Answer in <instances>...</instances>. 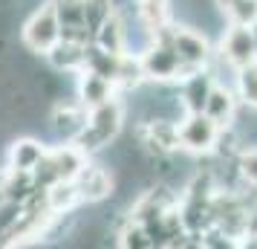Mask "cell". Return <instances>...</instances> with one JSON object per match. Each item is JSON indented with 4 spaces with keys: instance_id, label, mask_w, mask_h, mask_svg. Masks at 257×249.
Listing matches in <instances>:
<instances>
[{
    "instance_id": "cell-1",
    "label": "cell",
    "mask_w": 257,
    "mask_h": 249,
    "mask_svg": "<svg viewBox=\"0 0 257 249\" xmlns=\"http://www.w3.org/2000/svg\"><path fill=\"white\" fill-rule=\"evenodd\" d=\"M124 125H127L124 105H121V99L116 96V99H110V102L93 107V110L87 113V128L78 133L75 145H78L87 156H95V154H101L107 145L124 131Z\"/></svg>"
},
{
    "instance_id": "cell-2",
    "label": "cell",
    "mask_w": 257,
    "mask_h": 249,
    "mask_svg": "<svg viewBox=\"0 0 257 249\" xmlns=\"http://www.w3.org/2000/svg\"><path fill=\"white\" fill-rule=\"evenodd\" d=\"M156 38L168 41V44L176 49V55L182 61V75L205 70L211 64V58H214V52H217V44H214L208 35H202L194 26L174 24V21H168L165 26H159Z\"/></svg>"
},
{
    "instance_id": "cell-3",
    "label": "cell",
    "mask_w": 257,
    "mask_h": 249,
    "mask_svg": "<svg viewBox=\"0 0 257 249\" xmlns=\"http://www.w3.org/2000/svg\"><path fill=\"white\" fill-rule=\"evenodd\" d=\"M90 156L84 154L75 142H58L49 145L47 156L41 159V165L32 171V180H35L38 189H52L58 183H67V180H75V174L87 165Z\"/></svg>"
},
{
    "instance_id": "cell-4",
    "label": "cell",
    "mask_w": 257,
    "mask_h": 249,
    "mask_svg": "<svg viewBox=\"0 0 257 249\" xmlns=\"http://www.w3.org/2000/svg\"><path fill=\"white\" fill-rule=\"evenodd\" d=\"M21 41H24V47L29 52H35L38 58H44L61 41V21L52 0L41 3L38 9L26 15V21L21 24Z\"/></svg>"
},
{
    "instance_id": "cell-5",
    "label": "cell",
    "mask_w": 257,
    "mask_h": 249,
    "mask_svg": "<svg viewBox=\"0 0 257 249\" xmlns=\"http://www.w3.org/2000/svg\"><path fill=\"white\" fill-rule=\"evenodd\" d=\"M220 133H222V128L214 119L205 116L202 110H197V113H182V119H179V148L188 151V154H194V156L214 154Z\"/></svg>"
},
{
    "instance_id": "cell-6",
    "label": "cell",
    "mask_w": 257,
    "mask_h": 249,
    "mask_svg": "<svg viewBox=\"0 0 257 249\" xmlns=\"http://www.w3.org/2000/svg\"><path fill=\"white\" fill-rule=\"evenodd\" d=\"M75 189L81 197V206H95V203H104L113 197L116 189V174L113 168H107L104 162H98V156H90L87 165L75 174Z\"/></svg>"
},
{
    "instance_id": "cell-7",
    "label": "cell",
    "mask_w": 257,
    "mask_h": 249,
    "mask_svg": "<svg viewBox=\"0 0 257 249\" xmlns=\"http://www.w3.org/2000/svg\"><path fill=\"white\" fill-rule=\"evenodd\" d=\"M87 107L78 102V99H70V102H55L52 110L47 113V131L52 133V139L58 142H75L78 133L87 128Z\"/></svg>"
},
{
    "instance_id": "cell-8",
    "label": "cell",
    "mask_w": 257,
    "mask_h": 249,
    "mask_svg": "<svg viewBox=\"0 0 257 249\" xmlns=\"http://www.w3.org/2000/svg\"><path fill=\"white\" fill-rule=\"evenodd\" d=\"M139 58L142 70H145V81H179L182 78V61L176 55V49L162 38H156Z\"/></svg>"
},
{
    "instance_id": "cell-9",
    "label": "cell",
    "mask_w": 257,
    "mask_h": 249,
    "mask_svg": "<svg viewBox=\"0 0 257 249\" xmlns=\"http://www.w3.org/2000/svg\"><path fill=\"white\" fill-rule=\"evenodd\" d=\"M217 52L231 64L234 70H240V67H245V64L257 61V44H254L251 26L228 24L225 32L220 35V41H217Z\"/></svg>"
},
{
    "instance_id": "cell-10",
    "label": "cell",
    "mask_w": 257,
    "mask_h": 249,
    "mask_svg": "<svg viewBox=\"0 0 257 249\" xmlns=\"http://www.w3.org/2000/svg\"><path fill=\"white\" fill-rule=\"evenodd\" d=\"M49 142L41 139V136H32V133H18L12 136V142L6 145V154H3V162L6 168H18V171H35L41 165V159L47 156Z\"/></svg>"
},
{
    "instance_id": "cell-11",
    "label": "cell",
    "mask_w": 257,
    "mask_h": 249,
    "mask_svg": "<svg viewBox=\"0 0 257 249\" xmlns=\"http://www.w3.org/2000/svg\"><path fill=\"white\" fill-rule=\"evenodd\" d=\"M44 61H47V67L52 72L78 75L87 67V44L84 41H72V38H61L58 44L44 55Z\"/></svg>"
},
{
    "instance_id": "cell-12",
    "label": "cell",
    "mask_w": 257,
    "mask_h": 249,
    "mask_svg": "<svg viewBox=\"0 0 257 249\" xmlns=\"http://www.w3.org/2000/svg\"><path fill=\"white\" fill-rule=\"evenodd\" d=\"M116 96H118V87L110 81L107 75H101V72L81 70L75 75V99H78L87 110L104 105V102L116 99Z\"/></svg>"
},
{
    "instance_id": "cell-13",
    "label": "cell",
    "mask_w": 257,
    "mask_h": 249,
    "mask_svg": "<svg viewBox=\"0 0 257 249\" xmlns=\"http://www.w3.org/2000/svg\"><path fill=\"white\" fill-rule=\"evenodd\" d=\"M237 110H240V96H237V90H234L231 84H220L217 81L214 87H211L208 99H205L202 113H205L208 119H214L222 131H225V128H231L234 125Z\"/></svg>"
},
{
    "instance_id": "cell-14",
    "label": "cell",
    "mask_w": 257,
    "mask_h": 249,
    "mask_svg": "<svg viewBox=\"0 0 257 249\" xmlns=\"http://www.w3.org/2000/svg\"><path fill=\"white\" fill-rule=\"evenodd\" d=\"M217 84V78L211 75V70H197V72H188L179 78V99H182V107L185 113H197L205 107V99H208L211 87Z\"/></svg>"
},
{
    "instance_id": "cell-15",
    "label": "cell",
    "mask_w": 257,
    "mask_h": 249,
    "mask_svg": "<svg viewBox=\"0 0 257 249\" xmlns=\"http://www.w3.org/2000/svg\"><path fill=\"white\" fill-rule=\"evenodd\" d=\"M93 44H98V47L107 49V52H127V41H124V21H121V15H118V12L107 15L104 21L95 26Z\"/></svg>"
},
{
    "instance_id": "cell-16",
    "label": "cell",
    "mask_w": 257,
    "mask_h": 249,
    "mask_svg": "<svg viewBox=\"0 0 257 249\" xmlns=\"http://www.w3.org/2000/svg\"><path fill=\"white\" fill-rule=\"evenodd\" d=\"M47 197H49V209L64 217V214H72L78 206H81V197H78V189H75V183L67 180V183H58V186H52L47 189Z\"/></svg>"
},
{
    "instance_id": "cell-17",
    "label": "cell",
    "mask_w": 257,
    "mask_h": 249,
    "mask_svg": "<svg viewBox=\"0 0 257 249\" xmlns=\"http://www.w3.org/2000/svg\"><path fill=\"white\" fill-rule=\"evenodd\" d=\"M234 90H237V96H240L243 105L257 107V61H251V64H245V67L237 70Z\"/></svg>"
},
{
    "instance_id": "cell-18",
    "label": "cell",
    "mask_w": 257,
    "mask_h": 249,
    "mask_svg": "<svg viewBox=\"0 0 257 249\" xmlns=\"http://www.w3.org/2000/svg\"><path fill=\"white\" fill-rule=\"evenodd\" d=\"M237 171L245 186L257 189V145H248L237 154Z\"/></svg>"
},
{
    "instance_id": "cell-19",
    "label": "cell",
    "mask_w": 257,
    "mask_h": 249,
    "mask_svg": "<svg viewBox=\"0 0 257 249\" xmlns=\"http://www.w3.org/2000/svg\"><path fill=\"white\" fill-rule=\"evenodd\" d=\"M251 32H254V44H257V24H251Z\"/></svg>"
}]
</instances>
